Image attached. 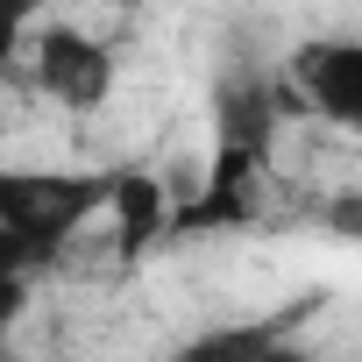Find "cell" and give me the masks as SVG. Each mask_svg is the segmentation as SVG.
<instances>
[{
	"mask_svg": "<svg viewBox=\"0 0 362 362\" xmlns=\"http://www.w3.org/2000/svg\"><path fill=\"white\" fill-rule=\"evenodd\" d=\"M270 142H277V86L256 64H235L214 86V149H235L270 170Z\"/></svg>",
	"mask_w": 362,
	"mask_h": 362,
	"instance_id": "4",
	"label": "cell"
},
{
	"mask_svg": "<svg viewBox=\"0 0 362 362\" xmlns=\"http://www.w3.org/2000/svg\"><path fill=\"white\" fill-rule=\"evenodd\" d=\"M291 78H298L305 107H313L327 128L362 135V36H320V43H298Z\"/></svg>",
	"mask_w": 362,
	"mask_h": 362,
	"instance_id": "3",
	"label": "cell"
},
{
	"mask_svg": "<svg viewBox=\"0 0 362 362\" xmlns=\"http://www.w3.org/2000/svg\"><path fill=\"white\" fill-rule=\"evenodd\" d=\"M263 362H313V355H305V348H298V341H284V334H277V341H270V355H263Z\"/></svg>",
	"mask_w": 362,
	"mask_h": 362,
	"instance_id": "10",
	"label": "cell"
},
{
	"mask_svg": "<svg viewBox=\"0 0 362 362\" xmlns=\"http://www.w3.org/2000/svg\"><path fill=\"white\" fill-rule=\"evenodd\" d=\"M107 192H114V170H36V163H15V170H0V228L43 270L93 214H107Z\"/></svg>",
	"mask_w": 362,
	"mask_h": 362,
	"instance_id": "1",
	"label": "cell"
},
{
	"mask_svg": "<svg viewBox=\"0 0 362 362\" xmlns=\"http://www.w3.org/2000/svg\"><path fill=\"white\" fill-rule=\"evenodd\" d=\"M107 221H114V256H121V263H142L156 242L177 235V206H170V192H163V177H156V170H135V163L114 170Z\"/></svg>",
	"mask_w": 362,
	"mask_h": 362,
	"instance_id": "5",
	"label": "cell"
},
{
	"mask_svg": "<svg viewBox=\"0 0 362 362\" xmlns=\"http://www.w3.org/2000/svg\"><path fill=\"white\" fill-rule=\"evenodd\" d=\"M327 228L348 235V242H362V192H334L327 199Z\"/></svg>",
	"mask_w": 362,
	"mask_h": 362,
	"instance_id": "9",
	"label": "cell"
},
{
	"mask_svg": "<svg viewBox=\"0 0 362 362\" xmlns=\"http://www.w3.org/2000/svg\"><path fill=\"white\" fill-rule=\"evenodd\" d=\"M22 36H29V0H0V71L22 57Z\"/></svg>",
	"mask_w": 362,
	"mask_h": 362,
	"instance_id": "8",
	"label": "cell"
},
{
	"mask_svg": "<svg viewBox=\"0 0 362 362\" xmlns=\"http://www.w3.org/2000/svg\"><path fill=\"white\" fill-rule=\"evenodd\" d=\"M277 334H284L277 320H249V327H206V334H192V341H177L163 362H263Z\"/></svg>",
	"mask_w": 362,
	"mask_h": 362,
	"instance_id": "6",
	"label": "cell"
},
{
	"mask_svg": "<svg viewBox=\"0 0 362 362\" xmlns=\"http://www.w3.org/2000/svg\"><path fill=\"white\" fill-rule=\"evenodd\" d=\"M36 93H50L57 107H71V114H93L107 93H114V50L100 43V36H86V29H71V22H50V29H36Z\"/></svg>",
	"mask_w": 362,
	"mask_h": 362,
	"instance_id": "2",
	"label": "cell"
},
{
	"mask_svg": "<svg viewBox=\"0 0 362 362\" xmlns=\"http://www.w3.org/2000/svg\"><path fill=\"white\" fill-rule=\"evenodd\" d=\"M29 256H22V242L8 235V228H0V334H8L22 313H29Z\"/></svg>",
	"mask_w": 362,
	"mask_h": 362,
	"instance_id": "7",
	"label": "cell"
}]
</instances>
